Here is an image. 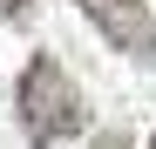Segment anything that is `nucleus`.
<instances>
[{
  "label": "nucleus",
  "mask_w": 156,
  "mask_h": 149,
  "mask_svg": "<svg viewBox=\"0 0 156 149\" xmlns=\"http://www.w3.org/2000/svg\"><path fill=\"white\" fill-rule=\"evenodd\" d=\"M14 102H20V129H27L34 149H55V142H68V136H82V129H88L82 88L68 81V68H61L55 54H34L27 68H20Z\"/></svg>",
  "instance_id": "nucleus-1"
},
{
  "label": "nucleus",
  "mask_w": 156,
  "mask_h": 149,
  "mask_svg": "<svg viewBox=\"0 0 156 149\" xmlns=\"http://www.w3.org/2000/svg\"><path fill=\"white\" fill-rule=\"evenodd\" d=\"M102 41H115L122 54H136V61H156V14H149V0H75Z\"/></svg>",
  "instance_id": "nucleus-2"
},
{
  "label": "nucleus",
  "mask_w": 156,
  "mask_h": 149,
  "mask_svg": "<svg viewBox=\"0 0 156 149\" xmlns=\"http://www.w3.org/2000/svg\"><path fill=\"white\" fill-rule=\"evenodd\" d=\"M88 149H129V136H122V129H102V136H95Z\"/></svg>",
  "instance_id": "nucleus-3"
},
{
  "label": "nucleus",
  "mask_w": 156,
  "mask_h": 149,
  "mask_svg": "<svg viewBox=\"0 0 156 149\" xmlns=\"http://www.w3.org/2000/svg\"><path fill=\"white\" fill-rule=\"evenodd\" d=\"M27 7H34V0H0V14H7V20H27Z\"/></svg>",
  "instance_id": "nucleus-4"
},
{
  "label": "nucleus",
  "mask_w": 156,
  "mask_h": 149,
  "mask_svg": "<svg viewBox=\"0 0 156 149\" xmlns=\"http://www.w3.org/2000/svg\"><path fill=\"white\" fill-rule=\"evenodd\" d=\"M149 149H156V136H149Z\"/></svg>",
  "instance_id": "nucleus-5"
}]
</instances>
